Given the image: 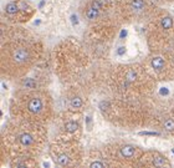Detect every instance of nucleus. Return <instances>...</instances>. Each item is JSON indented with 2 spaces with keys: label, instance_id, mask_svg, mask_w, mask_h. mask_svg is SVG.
I'll return each instance as SVG.
<instances>
[{
  "label": "nucleus",
  "instance_id": "1",
  "mask_svg": "<svg viewBox=\"0 0 174 168\" xmlns=\"http://www.w3.org/2000/svg\"><path fill=\"white\" fill-rule=\"evenodd\" d=\"M47 128L45 123L11 118L2 135L3 153L11 166H31L46 145Z\"/></svg>",
  "mask_w": 174,
  "mask_h": 168
},
{
  "label": "nucleus",
  "instance_id": "2",
  "mask_svg": "<svg viewBox=\"0 0 174 168\" xmlns=\"http://www.w3.org/2000/svg\"><path fill=\"white\" fill-rule=\"evenodd\" d=\"M158 80L145 64H126L113 67L108 73L109 89L116 97L141 101L149 97Z\"/></svg>",
  "mask_w": 174,
  "mask_h": 168
},
{
  "label": "nucleus",
  "instance_id": "3",
  "mask_svg": "<svg viewBox=\"0 0 174 168\" xmlns=\"http://www.w3.org/2000/svg\"><path fill=\"white\" fill-rule=\"evenodd\" d=\"M10 115L11 118L47 125L53 117L52 97L46 90L23 87L11 98Z\"/></svg>",
  "mask_w": 174,
  "mask_h": 168
},
{
  "label": "nucleus",
  "instance_id": "4",
  "mask_svg": "<svg viewBox=\"0 0 174 168\" xmlns=\"http://www.w3.org/2000/svg\"><path fill=\"white\" fill-rule=\"evenodd\" d=\"M40 46L26 37H11L2 46V73L9 79H24L40 58Z\"/></svg>",
  "mask_w": 174,
  "mask_h": 168
},
{
  "label": "nucleus",
  "instance_id": "5",
  "mask_svg": "<svg viewBox=\"0 0 174 168\" xmlns=\"http://www.w3.org/2000/svg\"><path fill=\"white\" fill-rule=\"evenodd\" d=\"M103 117L111 123L123 128H133L151 123V112L137 106L136 101L116 97L101 105Z\"/></svg>",
  "mask_w": 174,
  "mask_h": 168
},
{
  "label": "nucleus",
  "instance_id": "6",
  "mask_svg": "<svg viewBox=\"0 0 174 168\" xmlns=\"http://www.w3.org/2000/svg\"><path fill=\"white\" fill-rule=\"evenodd\" d=\"M143 149L127 142H112L96 151V158H90V167H139Z\"/></svg>",
  "mask_w": 174,
  "mask_h": 168
},
{
  "label": "nucleus",
  "instance_id": "7",
  "mask_svg": "<svg viewBox=\"0 0 174 168\" xmlns=\"http://www.w3.org/2000/svg\"><path fill=\"white\" fill-rule=\"evenodd\" d=\"M147 40L151 52L174 50V17L157 9L147 21Z\"/></svg>",
  "mask_w": 174,
  "mask_h": 168
},
{
  "label": "nucleus",
  "instance_id": "8",
  "mask_svg": "<svg viewBox=\"0 0 174 168\" xmlns=\"http://www.w3.org/2000/svg\"><path fill=\"white\" fill-rule=\"evenodd\" d=\"M49 154L53 163L60 167H77L84 163L85 152L80 138L59 135L49 146Z\"/></svg>",
  "mask_w": 174,
  "mask_h": 168
},
{
  "label": "nucleus",
  "instance_id": "9",
  "mask_svg": "<svg viewBox=\"0 0 174 168\" xmlns=\"http://www.w3.org/2000/svg\"><path fill=\"white\" fill-rule=\"evenodd\" d=\"M157 9V0H117L116 15L121 23H137L148 20Z\"/></svg>",
  "mask_w": 174,
  "mask_h": 168
},
{
  "label": "nucleus",
  "instance_id": "10",
  "mask_svg": "<svg viewBox=\"0 0 174 168\" xmlns=\"http://www.w3.org/2000/svg\"><path fill=\"white\" fill-rule=\"evenodd\" d=\"M4 14L9 21L14 24H21L27 21L34 15V8L24 0H16L5 5Z\"/></svg>",
  "mask_w": 174,
  "mask_h": 168
},
{
  "label": "nucleus",
  "instance_id": "11",
  "mask_svg": "<svg viewBox=\"0 0 174 168\" xmlns=\"http://www.w3.org/2000/svg\"><path fill=\"white\" fill-rule=\"evenodd\" d=\"M151 125L158 127L162 132L174 136V105L167 106L157 114H151Z\"/></svg>",
  "mask_w": 174,
  "mask_h": 168
},
{
  "label": "nucleus",
  "instance_id": "12",
  "mask_svg": "<svg viewBox=\"0 0 174 168\" xmlns=\"http://www.w3.org/2000/svg\"><path fill=\"white\" fill-rule=\"evenodd\" d=\"M81 133V123L78 118H76V114H69L62 118L60 126V135L66 137L80 138Z\"/></svg>",
  "mask_w": 174,
  "mask_h": 168
},
{
  "label": "nucleus",
  "instance_id": "13",
  "mask_svg": "<svg viewBox=\"0 0 174 168\" xmlns=\"http://www.w3.org/2000/svg\"><path fill=\"white\" fill-rule=\"evenodd\" d=\"M139 167H170V162L158 151H144Z\"/></svg>",
  "mask_w": 174,
  "mask_h": 168
},
{
  "label": "nucleus",
  "instance_id": "14",
  "mask_svg": "<svg viewBox=\"0 0 174 168\" xmlns=\"http://www.w3.org/2000/svg\"><path fill=\"white\" fill-rule=\"evenodd\" d=\"M114 2H117V0H114Z\"/></svg>",
  "mask_w": 174,
  "mask_h": 168
}]
</instances>
